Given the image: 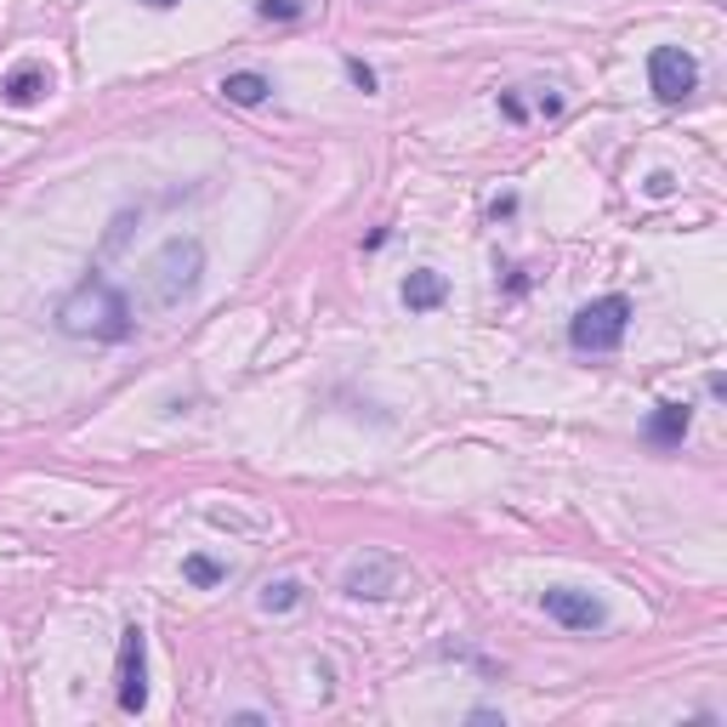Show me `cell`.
<instances>
[{"mask_svg":"<svg viewBox=\"0 0 727 727\" xmlns=\"http://www.w3.org/2000/svg\"><path fill=\"white\" fill-rule=\"evenodd\" d=\"M58 330L74 335V342H125L137 319H131L125 290H114L103 273H91L58 302Z\"/></svg>","mask_w":727,"mask_h":727,"instance_id":"6da1fadb","label":"cell"},{"mask_svg":"<svg viewBox=\"0 0 727 727\" xmlns=\"http://www.w3.org/2000/svg\"><path fill=\"white\" fill-rule=\"evenodd\" d=\"M205 279V245L200 239H165L149 262V290H154V307H182Z\"/></svg>","mask_w":727,"mask_h":727,"instance_id":"7a4b0ae2","label":"cell"},{"mask_svg":"<svg viewBox=\"0 0 727 727\" xmlns=\"http://www.w3.org/2000/svg\"><path fill=\"white\" fill-rule=\"evenodd\" d=\"M632 319H637L632 296H597V302H586V307L574 313V324H568V342H574V353H592V359H603V353H614V347L625 342V330H632Z\"/></svg>","mask_w":727,"mask_h":727,"instance_id":"3957f363","label":"cell"},{"mask_svg":"<svg viewBox=\"0 0 727 727\" xmlns=\"http://www.w3.org/2000/svg\"><path fill=\"white\" fill-rule=\"evenodd\" d=\"M114 683H120V710L137 716L149 705V632L125 625L120 632V659H114Z\"/></svg>","mask_w":727,"mask_h":727,"instance_id":"277c9868","label":"cell"},{"mask_svg":"<svg viewBox=\"0 0 727 727\" xmlns=\"http://www.w3.org/2000/svg\"><path fill=\"white\" fill-rule=\"evenodd\" d=\"M648 85L659 103H683V97L699 91V63L683 52V46H654L648 52Z\"/></svg>","mask_w":727,"mask_h":727,"instance_id":"5b68a950","label":"cell"},{"mask_svg":"<svg viewBox=\"0 0 727 727\" xmlns=\"http://www.w3.org/2000/svg\"><path fill=\"white\" fill-rule=\"evenodd\" d=\"M546 614L563 625V632H603L608 625V608L592 597V592H574V586H546L541 592Z\"/></svg>","mask_w":727,"mask_h":727,"instance_id":"8992f818","label":"cell"},{"mask_svg":"<svg viewBox=\"0 0 727 727\" xmlns=\"http://www.w3.org/2000/svg\"><path fill=\"white\" fill-rule=\"evenodd\" d=\"M342 592H347V597H393V592H398V563H393V557H364V563H353L347 579H342Z\"/></svg>","mask_w":727,"mask_h":727,"instance_id":"52a82bcc","label":"cell"},{"mask_svg":"<svg viewBox=\"0 0 727 727\" xmlns=\"http://www.w3.org/2000/svg\"><path fill=\"white\" fill-rule=\"evenodd\" d=\"M450 302V279L438 273V267H415L410 279H404V307L410 313H438Z\"/></svg>","mask_w":727,"mask_h":727,"instance_id":"ba28073f","label":"cell"},{"mask_svg":"<svg viewBox=\"0 0 727 727\" xmlns=\"http://www.w3.org/2000/svg\"><path fill=\"white\" fill-rule=\"evenodd\" d=\"M688 426H694V410L688 404H659L654 415H648V426H643V438L654 444V450H676L688 438Z\"/></svg>","mask_w":727,"mask_h":727,"instance_id":"9c48e42d","label":"cell"},{"mask_svg":"<svg viewBox=\"0 0 727 727\" xmlns=\"http://www.w3.org/2000/svg\"><path fill=\"white\" fill-rule=\"evenodd\" d=\"M46 91H52V74H46L40 63H18L7 80H0V97H7L12 109H29V103H40Z\"/></svg>","mask_w":727,"mask_h":727,"instance_id":"30bf717a","label":"cell"},{"mask_svg":"<svg viewBox=\"0 0 727 727\" xmlns=\"http://www.w3.org/2000/svg\"><path fill=\"white\" fill-rule=\"evenodd\" d=\"M216 91L228 97L233 109H256V103H267V97H273V80H267V74H256V69H239V74H228Z\"/></svg>","mask_w":727,"mask_h":727,"instance_id":"8fae6325","label":"cell"},{"mask_svg":"<svg viewBox=\"0 0 727 727\" xmlns=\"http://www.w3.org/2000/svg\"><path fill=\"white\" fill-rule=\"evenodd\" d=\"M182 574H188V586H200V592H211V586H222V579H228V568L216 557H205V552L182 557Z\"/></svg>","mask_w":727,"mask_h":727,"instance_id":"7c38bea8","label":"cell"},{"mask_svg":"<svg viewBox=\"0 0 727 727\" xmlns=\"http://www.w3.org/2000/svg\"><path fill=\"white\" fill-rule=\"evenodd\" d=\"M296 603H302L296 579H267V586H262V608H267V614H290Z\"/></svg>","mask_w":727,"mask_h":727,"instance_id":"4fadbf2b","label":"cell"},{"mask_svg":"<svg viewBox=\"0 0 727 727\" xmlns=\"http://www.w3.org/2000/svg\"><path fill=\"white\" fill-rule=\"evenodd\" d=\"M131 222H137V211H120V216L109 222V239H103V256H114V251L125 245V233H131Z\"/></svg>","mask_w":727,"mask_h":727,"instance_id":"5bb4252c","label":"cell"},{"mask_svg":"<svg viewBox=\"0 0 727 727\" xmlns=\"http://www.w3.org/2000/svg\"><path fill=\"white\" fill-rule=\"evenodd\" d=\"M262 18H302V0H256Z\"/></svg>","mask_w":727,"mask_h":727,"instance_id":"9a60e30c","label":"cell"},{"mask_svg":"<svg viewBox=\"0 0 727 727\" xmlns=\"http://www.w3.org/2000/svg\"><path fill=\"white\" fill-rule=\"evenodd\" d=\"M347 74H353V85H359V91H375V85H381V80H375V69H370L364 58H347Z\"/></svg>","mask_w":727,"mask_h":727,"instance_id":"2e32d148","label":"cell"},{"mask_svg":"<svg viewBox=\"0 0 727 727\" xmlns=\"http://www.w3.org/2000/svg\"><path fill=\"white\" fill-rule=\"evenodd\" d=\"M670 188H676V176H670V171H654V176H648V193H654V200H665Z\"/></svg>","mask_w":727,"mask_h":727,"instance_id":"e0dca14e","label":"cell"},{"mask_svg":"<svg viewBox=\"0 0 727 727\" xmlns=\"http://www.w3.org/2000/svg\"><path fill=\"white\" fill-rule=\"evenodd\" d=\"M501 109H506V120H523V114H528V109L517 103V91H501Z\"/></svg>","mask_w":727,"mask_h":727,"instance_id":"ac0fdd59","label":"cell"},{"mask_svg":"<svg viewBox=\"0 0 727 727\" xmlns=\"http://www.w3.org/2000/svg\"><path fill=\"white\" fill-rule=\"evenodd\" d=\"M142 7H160L165 12V7H176V0H142Z\"/></svg>","mask_w":727,"mask_h":727,"instance_id":"d6986e66","label":"cell"}]
</instances>
